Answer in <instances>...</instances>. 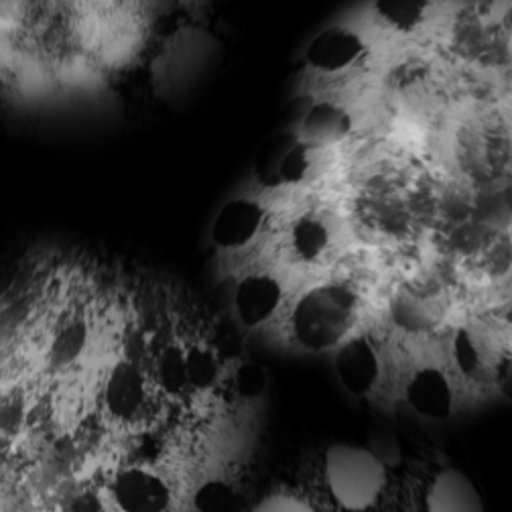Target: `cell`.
<instances>
[{
	"label": "cell",
	"mask_w": 512,
	"mask_h": 512,
	"mask_svg": "<svg viewBox=\"0 0 512 512\" xmlns=\"http://www.w3.org/2000/svg\"><path fill=\"white\" fill-rule=\"evenodd\" d=\"M324 478L334 502L348 512H364L376 504L387 486L382 460L352 443H334L324 456Z\"/></svg>",
	"instance_id": "1"
},
{
	"label": "cell",
	"mask_w": 512,
	"mask_h": 512,
	"mask_svg": "<svg viewBox=\"0 0 512 512\" xmlns=\"http://www.w3.org/2000/svg\"><path fill=\"white\" fill-rule=\"evenodd\" d=\"M356 297L344 285H322L307 291L295 305L291 328L309 350H328L344 340L354 322Z\"/></svg>",
	"instance_id": "2"
},
{
	"label": "cell",
	"mask_w": 512,
	"mask_h": 512,
	"mask_svg": "<svg viewBox=\"0 0 512 512\" xmlns=\"http://www.w3.org/2000/svg\"><path fill=\"white\" fill-rule=\"evenodd\" d=\"M456 161L474 183L512 169V133L494 114L466 120L456 133Z\"/></svg>",
	"instance_id": "3"
},
{
	"label": "cell",
	"mask_w": 512,
	"mask_h": 512,
	"mask_svg": "<svg viewBox=\"0 0 512 512\" xmlns=\"http://www.w3.org/2000/svg\"><path fill=\"white\" fill-rule=\"evenodd\" d=\"M391 104L403 128L423 133L445 110V86L425 63H403L391 80Z\"/></svg>",
	"instance_id": "4"
},
{
	"label": "cell",
	"mask_w": 512,
	"mask_h": 512,
	"mask_svg": "<svg viewBox=\"0 0 512 512\" xmlns=\"http://www.w3.org/2000/svg\"><path fill=\"white\" fill-rule=\"evenodd\" d=\"M102 405L118 423L137 421L149 405V380L143 366L128 358L116 362L104 382Z\"/></svg>",
	"instance_id": "5"
},
{
	"label": "cell",
	"mask_w": 512,
	"mask_h": 512,
	"mask_svg": "<svg viewBox=\"0 0 512 512\" xmlns=\"http://www.w3.org/2000/svg\"><path fill=\"white\" fill-rule=\"evenodd\" d=\"M364 55L366 43L358 33L346 27H330L307 45L305 63L319 76H342L352 72Z\"/></svg>",
	"instance_id": "6"
},
{
	"label": "cell",
	"mask_w": 512,
	"mask_h": 512,
	"mask_svg": "<svg viewBox=\"0 0 512 512\" xmlns=\"http://www.w3.org/2000/svg\"><path fill=\"white\" fill-rule=\"evenodd\" d=\"M110 492L122 512H169L173 502L165 478L143 466L120 470L110 484Z\"/></svg>",
	"instance_id": "7"
},
{
	"label": "cell",
	"mask_w": 512,
	"mask_h": 512,
	"mask_svg": "<svg viewBox=\"0 0 512 512\" xmlns=\"http://www.w3.org/2000/svg\"><path fill=\"white\" fill-rule=\"evenodd\" d=\"M443 295L431 285H405L391 303L393 322L411 334L435 330L445 317Z\"/></svg>",
	"instance_id": "8"
},
{
	"label": "cell",
	"mask_w": 512,
	"mask_h": 512,
	"mask_svg": "<svg viewBox=\"0 0 512 512\" xmlns=\"http://www.w3.org/2000/svg\"><path fill=\"white\" fill-rule=\"evenodd\" d=\"M354 131L352 114L338 102L317 100L301 118V139L319 149H332L344 143Z\"/></svg>",
	"instance_id": "9"
},
{
	"label": "cell",
	"mask_w": 512,
	"mask_h": 512,
	"mask_svg": "<svg viewBox=\"0 0 512 512\" xmlns=\"http://www.w3.org/2000/svg\"><path fill=\"white\" fill-rule=\"evenodd\" d=\"M427 512H484L476 484L460 470L447 468L435 476L425 496Z\"/></svg>",
	"instance_id": "10"
},
{
	"label": "cell",
	"mask_w": 512,
	"mask_h": 512,
	"mask_svg": "<svg viewBox=\"0 0 512 512\" xmlns=\"http://www.w3.org/2000/svg\"><path fill=\"white\" fill-rule=\"evenodd\" d=\"M265 220V210L246 198L228 202L214 220L212 240L220 248H240L246 246L259 234Z\"/></svg>",
	"instance_id": "11"
},
{
	"label": "cell",
	"mask_w": 512,
	"mask_h": 512,
	"mask_svg": "<svg viewBox=\"0 0 512 512\" xmlns=\"http://www.w3.org/2000/svg\"><path fill=\"white\" fill-rule=\"evenodd\" d=\"M407 399L419 415L437 421L450 417L454 407L452 384L437 368H423L415 372L407 387Z\"/></svg>",
	"instance_id": "12"
},
{
	"label": "cell",
	"mask_w": 512,
	"mask_h": 512,
	"mask_svg": "<svg viewBox=\"0 0 512 512\" xmlns=\"http://www.w3.org/2000/svg\"><path fill=\"white\" fill-rule=\"evenodd\" d=\"M336 372L352 395H366L378 380V358L372 344L356 338L342 346L336 356Z\"/></svg>",
	"instance_id": "13"
},
{
	"label": "cell",
	"mask_w": 512,
	"mask_h": 512,
	"mask_svg": "<svg viewBox=\"0 0 512 512\" xmlns=\"http://www.w3.org/2000/svg\"><path fill=\"white\" fill-rule=\"evenodd\" d=\"M281 285L265 275H254L244 279L234 297V305L242 324L248 328L261 326L275 313L281 301Z\"/></svg>",
	"instance_id": "14"
},
{
	"label": "cell",
	"mask_w": 512,
	"mask_h": 512,
	"mask_svg": "<svg viewBox=\"0 0 512 512\" xmlns=\"http://www.w3.org/2000/svg\"><path fill=\"white\" fill-rule=\"evenodd\" d=\"M478 187L472 194L474 202V216L498 230L512 222V169L504 171L496 177L476 183Z\"/></svg>",
	"instance_id": "15"
},
{
	"label": "cell",
	"mask_w": 512,
	"mask_h": 512,
	"mask_svg": "<svg viewBox=\"0 0 512 512\" xmlns=\"http://www.w3.org/2000/svg\"><path fill=\"white\" fill-rule=\"evenodd\" d=\"M88 342H90V328H88L86 317L80 313L63 317L47 346V356H45L47 366L55 372L68 370L84 356Z\"/></svg>",
	"instance_id": "16"
},
{
	"label": "cell",
	"mask_w": 512,
	"mask_h": 512,
	"mask_svg": "<svg viewBox=\"0 0 512 512\" xmlns=\"http://www.w3.org/2000/svg\"><path fill=\"white\" fill-rule=\"evenodd\" d=\"M336 226L326 212H307L293 226V246L305 261L324 256L334 244Z\"/></svg>",
	"instance_id": "17"
},
{
	"label": "cell",
	"mask_w": 512,
	"mask_h": 512,
	"mask_svg": "<svg viewBox=\"0 0 512 512\" xmlns=\"http://www.w3.org/2000/svg\"><path fill=\"white\" fill-rule=\"evenodd\" d=\"M431 0H374V13L380 23L401 35L419 31L429 15Z\"/></svg>",
	"instance_id": "18"
},
{
	"label": "cell",
	"mask_w": 512,
	"mask_h": 512,
	"mask_svg": "<svg viewBox=\"0 0 512 512\" xmlns=\"http://www.w3.org/2000/svg\"><path fill=\"white\" fill-rule=\"evenodd\" d=\"M299 135L295 133H279L271 137L256 155L254 161V177L265 187H279L281 185V167L285 163L287 153L295 147Z\"/></svg>",
	"instance_id": "19"
},
{
	"label": "cell",
	"mask_w": 512,
	"mask_h": 512,
	"mask_svg": "<svg viewBox=\"0 0 512 512\" xmlns=\"http://www.w3.org/2000/svg\"><path fill=\"white\" fill-rule=\"evenodd\" d=\"M454 358H456L460 372L468 378L482 380L490 368L494 370V364H490V356L484 350L480 336L468 328H464L456 334Z\"/></svg>",
	"instance_id": "20"
},
{
	"label": "cell",
	"mask_w": 512,
	"mask_h": 512,
	"mask_svg": "<svg viewBox=\"0 0 512 512\" xmlns=\"http://www.w3.org/2000/svg\"><path fill=\"white\" fill-rule=\"evenodd\" d=\"M155 372H157V380L159 387L171 395V397H179L187 387V364H185V350L171 342L167 344L155 364Z\"/></svg>",
	"instance_id": "21"
},
{
	"label": "cell",
	"mask_w": 512,
	"mask_h": 512,
	"mask_svg": "<svg viewBox=\"0 0 512 512\" xmlns=\"http://www.w3.org/2000/svg\"><path fill=\"white\" fill-rule=\"evenodd\" d=\"M185 364H187V382L189 389L194 391H210L220 374L216 354L206 346H191L185 350Z\"/></svg>",
	"instance_id": "22"
},
{
	"label": "cell",
	"mask_w": 512,
	"mask_h": 512,
	"mask_svg": "<svg viewBox=\"0 0 512 512\" xmlns=\"http://www.w3.org/2000/svg\"><path fill=\"white\" fill-rule=\"evenodd\" d=\"M196 512H240L234 488L222 480L206 482L194 496Z\"/></svg>",
	"instance_id": "23"
},
{
	"label": "cell",
	"mask_w": 512,
	"mask_h": 512,
	"mask_svg": "<svg viewBox=\"0 0 512 512\" xmlns=\"http://www.w3.org/2000/svg\"><path fill=\"white\" fill-rule=\"evenodd\" d=\"M27 423V399L21 391L0 393V439H15Z\"/></svg>",
	"instance_id": "24"
},
{
	"label": "cell",
	"mask_w": 512,
	"mask_h": 512,
	"mask_svg": "<svg viewBox=\"0 0 512 512\" xmlns=\"http://www.w3.org/2000/svg\"><path fill=\"white\" fill-rule=\"evenodd\" d=\"M51 512H108V508L94 488L72 484L51 502Z\"/></svg>",
	"instance_id": "25"
},
{
	"label": "cell",
	"mask_w": 512,
	"mask_h": 512,
	"mask_svg": "<svg viewBox=\"0 0 512 512\" xmlns=\"http://www.w3.org/2000/svg\"><path fill=\"white\" fill-rule=\"evenodd\" d=\"M269 376L263 366L254 362H242L234 374V389L244 399H256L267 391Z\"/></svg>",
	"instance_id": "26"
},
{
	"label": "cell",
	"mask_w": 512,
	"mask_h": 512,
	"mask_svg": "<svg viewBox=\"0 0 512 512\" xmlns=\"http://www.w3.org/2000/svg\"><path fill=\"white\" fill-rule=\"evenodd\" d=\"M0 512H39V498L29 484L13 480L0 488Z\"/></svg>",
	"instance_id": "27"
},
{
	"label": "cell",
	"mask_w": 512,
	"mask_h": 512,
	"mask_svg": "<svg viewBox=\"0 0 512 512\" xmlns=\"http://www.w3.org/2000/svg\"><path fill=\"white\" fill-rule=\"evenodd\" d=\"M254 512H315V510L307 502L291 494H273L256 506Z\"/></svg>",
	"instance_id": "28"
},
{
	"label": "cell",
	"mask_w": 512,
	"mask_h": 512,
	"mask_svg": "<svg viewBox=\"0 0 512 512\" xmlns=\"http://www.w3.org/2000/svg\"><path fill=\"white\" fill-rule=\"evenodd\" d=\"M494 382L502 397L512 401V356H504L494 364Z\"/></svg>",
	"instance_id": "29"
},
{
	"label": "cell",
	"mask_w": 512,
	"mask_h": 512,
	"mask_svg": "<svg viewBox=\"0 0 512 512\" xmlns=\"http://www.w3.org/2000/svg\"><path fill=\"white\" fill-rule=\"evenodd\" d=\"M15 478H13V468L9 464V460L5 456H0V488L11 484Z\"/></svg>",
	"instance_id": "30"
}]
</instances>
